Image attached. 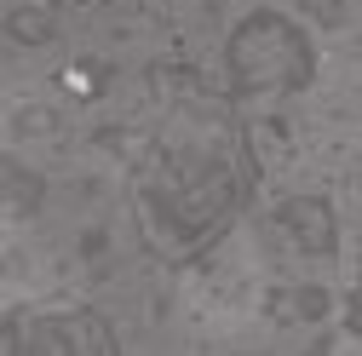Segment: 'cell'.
<instances>
[{"label": "cell", "instance_id": "6da1fadb", "mask_svg": "<svg viewBox=\"0 0 362 356\" xmlns=\"http://www.w3.org/2000/svg\"><path fill=\"white\" fill-rule=\"evenodd\" d=\"M139 242L185 271L242 225L259 196V155L230 93H178L127 167Z\"/></svg>", "mask_w": 362, "mask_h": 356}, {"label": "cell", "instance_id": "7a4b0ae2", "mask_svg": "<svg viewBox=\"0 0 362 356\" xmlns=\"http://www.w3.org/2000/svg\"><path fill=\"white\" fill-rule=\"evenodd\" d=\"M224 93L236 104L253 98H293L316 81V40L305 23H293L288 12H247L230 35H224Z\"/></svg>", "mask_w": 362, "mask_h": 356}, {"label": "cell", "instance_id": "3957f363", "mask_svg": "<svg viewBox=\"0 0 362 356\" xmlns=\"http://www.w3.org/2000/svg\"><path fill=\"white\" fill-rule=\"evenodd\" d=\"M0 356H121V339L93 304H12L0 316Z\"/></svg>", "mask_w": 362, "mask_h": 356}, {"label": "cell", "instance_id": "277c9868", "mask_svg": "<svg viewBox=\"0 0 362 356\" xmlns=\"http://www.w3.org/2000/svg\"><path fill=\"white\" fill-rule=\"evenodd\" d=\"M270 225H276V236L305 259H334L339 253V225H334V201L328 196H288L270 213Z\"/></svg>", "mask_w": 362, "mask_h": 356}, {"label": "cell", "instance_id": "5b68a950", "mask_svg": "<svg viewBox=\"0 0 362 356\" xmlns=\"http://www.w3.org/2000/svg\"><path fill=\"white\" fill-rule=\"evenodd\" d=\"M6 35L18 40V47H47V40L58 35V18H52V6H23V12L6 18Z\"/></svg>", "mask_w": 362, "mask_h": 356}, {"label": "cell", "instance_id": "8992f818", "mask_svg": "<svg viewBox=\"0 0 362 356\" xmlns=\"http://www.w3.org/2000/svg\"><path fill=\"white\" fill-rule=\"evenodd\" d=\"M35 207H40V178L23 172L18 155H6V218H23V213H35Z\"/></svg>", "mask_w": 362, "mask_h": 356}, {"label": "cell", "instance_id": "52a82bcc", "mask_svg": "<svg viewBox=\"0 0 362 356\" xmlns=\"http://www.w3.org/2000/svg\"><path fill=\"white\" fill-rule=\"evenodd\" d=\"M345 328L362 333V276H356V287H351V299H345Z\"/></svg>", "mask_w": 362, "mask_h": 356}]
</instances>
